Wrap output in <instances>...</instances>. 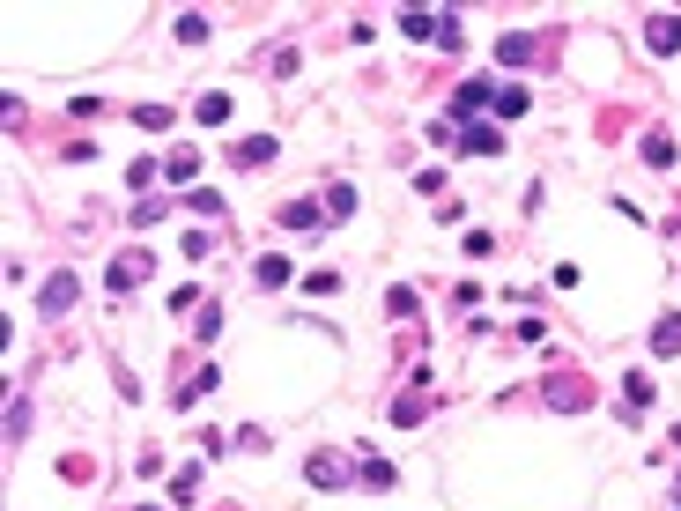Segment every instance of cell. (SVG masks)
Returning a JSON list of instances; mask_svg holds the SVG:
<instances>
[{
  "mask_svg": "<svg viewBox=\"0 0 681 511\" xmlns=\"http://www.w3.org/2000/svg\"><path fill=\"white\" fill-rule=\"evenodd\" d=\"M622 401H630V415H645V408H652V378H645V371H637V378H630V385H622Z\"/></svg>",
  "mask_w": 681,
  "mask_h": 511,
  "instance_id": "obj_17",
  "label": "cell"
},
{
  "mask_svg": "<svg viewBox=\"0 0 681 511\" xmlns=\"http://www.w3.org/2000/svg\"><path fill=\"white\" fill-rule=\"evenodd\" d=\"M319 215H326L319 200H290V208H281V222H290V230H311V222H319ZM326 222H333V215H326Z\"/></svg>",
  "mask_w": 681,
  "mask_h": 511,
  "instance_id": "obj_12",
  "label": "cell"
},
{
  "mask_svg": "<svg viewBox=\"0 0 681 511\" xmlns=\"http://www.w3.org/2000/svg\"><path fill=\"white\" fill-rule=\"evenodd\" d=\"M474 111H496V82H460L452 89V111H444L452 127H474Z\"/></svg>",
  "mask_w": 681,
  "mask_h": 511,
  "instance_id": "obj_1",
  "label": "cell"
},
{
  "mask_svg": "<svg viewBox=\"0 0 681 511\" xmlns=\"http://www.w3.org/2000/svg\"><path fill=\"white\" fill-rule=\"evenodd\" d=\"M230 163H238V170H259V163H274V134H252V141H238V148H230Z\"/></svg>",
  "mask_w": 681,
  "mask_h": 511,
  "instance_id": "obj_4",
  "label": "cell"
},
{
  "mask_svg": "<svg viewBox=\"0 0 681 511\" xmlns=\"http://www.w3.org/2000/svg\"><path fill=\"white\" fill-rule=\"evenodd\" d=\"M496 60H534V37H526V30H511V37H496Z\"/></svg>",
  "mask_w": 681,
  "mask_h": 511,
  "instance_id": "obj_15",
  "label": "cell"
},
{
  "mask_svg": "<svg viewBox=\"0 0 681 511\" xmlns=\"http://www.w3.org/2000/svg\"><path fill=\"white\" fill-rule=\"evenodd\" d=\"M645 163L666 170V163H674V141H666V134H645Z\"/></svg>",
  "mask_w": 681,
  "mask_h": 511,
  "instance_id": "obj_19",
  "label": "cell"
},
{
  "mask_svg": "<svg viewBox=\"0 0 681 511\" xmlns=\"http://www.w3.org/2000/svg\"><path fill=\"white\" fill-rule=\"evenodd\" d=\"M134 119H141L148 134H170V104H141V111H134Z\"/></svg>",
  "mask_w": 681,
  "mask_h": 511,
  "instance_id": "obj_21",
  "label": "cell"
},
{
  "mask_svg": "<svg viewBox=\"0 0 681 511\" xmlns=\"http://www.w3.org/2000/svg\"><path fill=\"white\" fill-rule=\"evenodd\" d=\"M401 30H408V37H422V45H437V15H422V8H408V15H401Z\"/></svg>",
  "mask_w": 681,
  "mask_h": 511,
  "instance_id": "obj_16",
  "label": "cell"
},
{
  "mask_svg": "<svg viewBox=\"0 0 681 511\" xmlns=\"http://www.w3.org/2000/svg\"><path fill=\"white\" fill-rule=\"evenodd\" d=\"M452 141H460L467 156H503V134L496 127H452Z\"/></svg>",
  "mask_w": 681,
  "mask_h": 511,
  "instance_id": "obj_3",
  "label": "cell"
},
{
  "mask_svg": "<svg viewBox=\"0 0 681 511\" xmlns=\"http://www.w3.org/2000/svg\"><path fill=\"white\" fill-rule=\"evenodd\" d=\"M645 45L652 52H681V15H652L645 23Z\"/></svg>",
  "mask_w": 681,
  "mask_h": 511,
  "instance_id": "obj_5",
  "label": "cell"
},
{
  "mask_svg": "<svg viewBox=\"0 0 681 511\" xmlns=\"http://www.w3.org/2000/svg\"><path fill=\"white\" fill-rule=\"evenodd\" d=\"M148 511H156V504H148Z\"/></svg>",
  "mask_w": 681,
  "mask_h": 511,
  "instance_id": "obj_24",
  "label": "cell"
},
{
  "mask_svg": "<svg viewBox=\"0 0 681 511\" xmlns=\"http://www.w3.org/2000/svg\"><path fill=\"white\" fill-rule=\"evenodd\" d=\"M75 297H82V274H52L45 290H37V312H45V319H60Z\"/></svg>",
  "mask_w": 681,
  "mask_h": 511,
  "instance_id": "obj_2",
  "label": "cell"
},
{
  "mask_svg": "<svg viewBox=\"0 0 681 511\" xmlns=\"http://www.w3.org/2000/svg\"><path fill=\"white\" fill-rule=\"evenodd\" d=\"M356 475H363V482H371V489H392V467H385V460H363V467H356Z\"/></svg>",
  "mask_w": 681,
  "mask_h": 511,
  "instance_id": "obj_23",
  "label": "cell"
},
{
  "mask_svg": "<svg viewBox=\"0 0 681 511\" xmlns=\"http://www.w3.org/2000/svg\"><path fill=\"white\" fill-rule=\"evenodd\" d=\"M304 475H311L319 489H340V482H349V460H333V452H319V460H311Z\"/></svg>",
  "mask_w": 681,
  "mask_h": 511,
  "instance_id": "obj_8",
  "label": "cell"
},
{
  "mask_svg": "<svg viewBox=\"0 0 681 511\" xmlns=\"http://www.w3.org/2000/svg\"><path fill=\"white\" fill-rule=\"evenodd\" d=\"M526 104H534V97H526V82H503V89H496V111H503V119H519Z\"/></svg>",
  "mask_w": 681,
  "mask_h": 511,
  "instance_id": "obj_14",
  "label": "cell"
},
{
  "mask_svg": "<svg viewBox=\"0 0 681 511\" xmlns=\"http://www.w3.org/2000/svg\"><path fill=\"white\" fill-rule=\"evenodd\" d=\"M30 437V401H8V445Z\"/></svg>",
  "mask_w": 681,
  "mask_h": 511,
  "instance_id": "obj_20",
  "label": "cell"
},
{
  "mask_svg": "<svg viewBox=\"0 0 681 511\" xmlns=\"http://www.w3.org/2000/svg\"><path fill=\"white\" fill-rule=\"evenodd\" d=\"M200 393H215V363H208V371H193V378H186V393H178V408H193V401H200Z\"/></svg>",
  "mask_w": 681,
  "mask_h": 511,
  "instance_id": "obj_18",
  "label": "cell"
},
{
  "mask_svg": "<svg viewBox=\"0 0 681 511\" xmlns=\"http://www.w3.org/2000/svg\"><path fill=\"white\" fill-rule=\"evenodd\" d=\"M652 356H681V312H666L652 326Z\"/></svg>",
  "mask_w": 681,
  "mask_h": 511,
  "instance_id": "obj_9",
  "label": "cell"
},
{
  "mask_svg": "<svg viewBox=\"0 0 681 511\" xmlns=\"http://www.w3.org/2000/svg\"><path fill=\"white\" fill-rule=\"evenodd\" d=\"M163 179H170V186H193V179H200V156H186V148L163 156Z\"/></svg>",
  "mask_w": 681,
  "mask_h": 511,
  "instance_id": "obj_10",
  "label": "cell"
},
{
  "mask_svg": "<svg viewBox=\"0 0 681 511\" xmlns=\"http://www.w3.org/2000/svg\"><path fill=\"white\" fill-rule=\"evenodd\" d=\"M193 119H200V127H222V119H230V97H215V89L193 97Z\"/></svg>",
  "mask_w": 681,
  "mask_h": 511,
  "instance_id": "obj_11",
  "label": "cell"
},
{
  "mask_svg": "<svg viewBox=\"0 0 681 511\" xmlns=\"http://www.w3.org/2000/svg\"><path fill=\"white\" fill-rule=\"evenodd\" d=\"M548 401L555 408H585V385L578 378H548Z\"/></svg>",
  "mask_w": 681,
  "mask_h": 511,
  "instance_id": "obj_13",
  "label": "cell"
},
{
  "mask_svg": "<svg viewBox=\"0 0 681 511\" xmlns=\"http://www.w3.org/2000/svg\"><path fill=\"white\" fill-rule=\"evenodd\" d=\"M290 274H297V267L281 260V252H259V260H252V281H259V290H281Z\"/></svg>",
  "mask_w": 681,
  "mask_h": 511,
  "instance_id": "obj_6",
  "label": "cell"
},
{
  "mask_svg": "<svg viewBox=\"0 0 681 511\" xmlns=\"http://www.w3.org/2000/svg\"><path fill=\"white\" fill-rule=\"evenodd\" d=\"M141 274H156V260H141V252H127V260H111V290H134Z\"/></svg>",
  "mask_w": 681,
  "mask_h": 511,
  "instance_id": "obj_7",
  "label": "cell"
},
{
  "mask_svg": "<svg viewBox=\"0 0 681 511\" xmlns=\"http://www.w3.org/2000/svg\"><path fill=\"white\" fill-rule=\"evenodd\" d=\"M674 511H681V504H674Z\"/></svg>",
  "mask_w": 681,
  "mask_h": 511,
  "instance_id": "obj_25",
  "label": "cell"
},
{
  "mask_svg": "<svg viewBox=\"0 0 681 511\" xmlns=\"http://www.w3.org/2000/svg\"><path fill=\"white\" fill-rule=\"evenodd\" d=\"M208 37V15H178V45H200Z\"/></svg>",
  "mask_w": 681,
  "mask_h": 511,
  "instance_id": "obj_22",
  "label": "cell"
}]
</instances>
